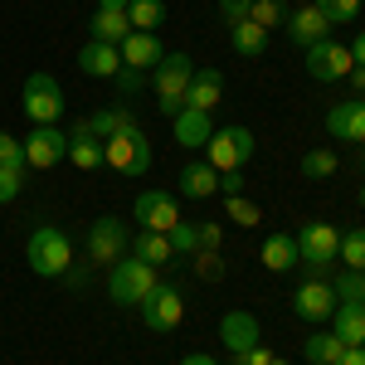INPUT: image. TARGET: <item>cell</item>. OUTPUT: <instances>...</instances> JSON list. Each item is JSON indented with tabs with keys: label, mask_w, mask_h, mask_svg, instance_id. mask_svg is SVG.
Returning a JSON list of instances; mask_svg holds the SVG:
<instances>
[{
	"label": "cell",
	"mask_w": 365,
	"mask_h": 365,
	"mask_svg": "<svg viewBox=\"0 0 365 365\" xmlns=\"http://www.w3.org/2000/svg\"><path fill=\"white\" fill-rule=\"evenodd\" d=\"M341 268H356V273H365V225L361 229H351V234H341Z\"/></svg>",
	"instance_id": "cell-31"
},
{
	"label": "cell",
	"mask_w": 365,
	"mask_h": 365,
	"mask_svg": "<svg viewBox=\"0 0 365 365\" xmlns=\"http://www.w3.org/2000/svg\"><path fill=\"white\" fill-rule=\"evenodd\" d=\"M327 132L336 141H351V146H365V98H351V103H336L327 113Z\"/></svg>",
	"instance_id": "cell-16"
},
{
	"label": "cell",
	"mask_w": 365,
	"mask_h": 365,
	"mask_svg": "<svg viewBox=\"0 0 365 365\" xmlns=\"http://www.w3.org/2000/svg\"><path fill=\"white\" fill-rule=\"evenodd\" d=\"M88 34H93L98 44H122V39L132 34V20H127V10H93Z\"/></svg>",
	"instance_id": "cell-25"
},
{
	"label": "cell",
	"mask_w": 365,
	"mask_h": 365,
	"mask_svg": "<svg viewBox=\"0 0 365 365\" xmlns=\"http://www.w3.org/2000/svg\"><path fill=\"white\" fill-rule=\"evenodd\" d=\"M312 5L331 20V29H336V25H351V20L361 15V0H312Z\"/></svg>",
	"instance_id": "cell-35"
},
{
	"label": "cell",
	"mask_w": 365,
	"mask_h": 365,
	"mask_svg": "<svg viewBox=\"0 0 365 365\" xmlns=\"http://www.w3.org/2000/svg\"><path fill=\"white\" fill-rule=\"evenodd\" d=\"M83 249H88V258H93V263L113 268L117 258H127V253H132V234H127V225H122V220L103 215V220H93V225H88Z\"/></svg>",
	"instance_id": "cell-9"
},
{
	"label": "cell",
	"mask_w": 365,
	"mask_h": 365,
	"mask_svg": "<svg viewBox=\"0 0 365 365\" xmlns=\"http://www.w3.org/2000/svg\"><path fill=\"white\" fill-rule=\"evenodd\" d=\"M132 253H137L141 263H170L175 258V249H170V239L166 234H156V229H141V234H132Z\"/></svg>",
	"instance_id": "cell-26"
},
{
	"label": "cell",
	"mask_w": 365,
	"mask_h": 365,
	"mask_svg": "<svg viewBox=\"0 0 365 365\" xmlns=\"http://www.w3.org/2000/svg\"><path fill=\"white\" fill-rule=\"evenodd\" d=\"M351 83H356V88L365 93V68H351Z\"/></svg>",
	"instance_id": "cell-51"
},
{
	"label": "cell",
	"mask_w": 365,
	"mask_h": 365,
	"mask_svg": "<svg viewBox=\"0 0 365 365\" xmlns=\"http://www.w3.org/2000/svg\"><path fill=\"white\" fill-rule=\"evenodd\" d=\"M0 166H25V141H15L10 132H0Z\"/></svg>",
	"instance_id": "cell-39"
},
{
	"label": "cell",
	"mask_w": 365,
	"mask_h": 365,
	"mask_svg": "<svg viewBox=\"0 0 365 365\" xmlns=\"http://www.w3.org/2000/svg\"><path fill=\"white\" fill-rule=\"evenodd\" d=\"M263 268L268 273H292L297 268V234H268L263 239Z\"/></svg>",
	"instance_id": "cell-24"
},
{
	"label": "cell",
	"mask_w": 365,
	"mask_h": 365,
	"mask_svg": "<svg viewBox=\"0 0 365 365\" xmlns=\"http://www.w3.org/2000/svg\"><path fill=\"white\" fill-rule=\"evenodd\" d=\"M25 258H29V268H34L39 278H63V273L73 268V239H68V229L39 225L25 244Z\"/></svg>",
	"instance_id": "cell-1"
},
{
	"label": "cell",
	"mask_w": 365,
	"mask_h": 365,
	"mask_svg": "<svg viewBox=\"0 0 365 365\" xmlns=\"http://www.w3.org/2000/svg\"><path fill=\"white\" fill-rule=\"evenodd\" d=\"M117 54H122V68H137V73H151L166 49H161V34H146V29H132L122 44H117Z\"/></svg>",
	"instance_id": "cell-15"
},
{
	"label": "cell",
	"mask_w": 365,
	"mask_h": 365,
	"mask_svg": "<svg viewBox=\"0 0 365 365\" xmlns=\"http://www.w3.org/2000/svg\"><path fill=\"white\" fill-rule=\"evenodd\" d=\"M331 336L341 346H365V302H336V312H331Z\"/></svg>",
	"instance_id": "cell-21"
},
{
	"label": "cell",
	"mask_w": 365,
	"mask_h": 365,
	"mask_svg": "<svg viewBox=\"0 0 365 365\" xmlns=\"http://www.w3.org/2000/svg\"><path fill=\"white\" fill-rule=\"evenodd\" d=\"M273 365H287V361H278V356H273Z\"/></svg>",
	"instance_id": "cell-52"
},
{
	"label": "cell",
	"mask_w": 365,
	"mask_h": 365,
	"mask_svg": "<svg viewBox=\"0 0 365 365\" xmlns=\"http://www.w3.org/2000/svg\"><path fill=\"white\" fill-rule=\"evenodd\" d=\"M302 175L307 180H327V175H336V151H327V146H317L302 156Z\"/></svg>",
	"instance_id": "cell-34"
},
{
	"label": "cell",
	"mask_w": 365,
	"mask_h": 365,
	"mask_svg": "<svg viewBox=\"0 0 365 365\" xmlns=\"http://www.w3.org/2000/svg\"><path fill=\"white\" fill-rule=\"evenodd\" d=\"M351 68H356L351 44L317 39V44L307 49V73H312V83H341V78H351Z\"/></svg>",
	"instance_id": "cell-10"
},
{
	"label": "cell",
	"mask_w": 365,
	"mask_h": 365,
	"mask_svg": "<svg viewBox=\"0 0 365 365\" xmlns=\"http://www.w3.org/2000/svg\"><path fill=\"white\" fill-rule=\"evenodd\" d=\"M68 161L78 170H98L103 166V137H93V127L83 122H73V132H68Z\"/></svg>",
	"instance_id": "cell-20"
},
{
	"label": "cell",
	"mask_w": 365,
	"mask_h": 365,
	"mask_svg": "<svg viewBox=\"0 0 365 365\" xmlns=\"http://www.w3.org/2000/svg\"><path fill=\"white\" fill-rule=\"evenodd\" d=\"M195 268H200V278H220V273H225V268H220V249H200L195 253Z\"/></svg>",
	"instance_id": "cell-41"
},
{
	"label": "cell",
	"mask_w": 365,
	"mask_h": 365,
	"mask_svg": "<svg viewBox=\"0 0 365 365\" xmlns=\"http://www.w3.org/2000/svg\"><path fill=\"white\" fill-rule=\"evenodd\" d=\"M78 68H83L88 78H117V73H122V54H117V44L88 39L83 49H78Z\"/></svg>",
	"instance_id": "cell-19"
},
{
	"label": "cell",
	"mask_w": 365,
	"mask_h": 365,
	"mask_svg": "<svg viewBox=\"0 0 365 365\" xmlns=\"http://www.w3.org/2000/svg\"><path fill=\"white\" fill-rule=\"evenodd\" d=\"M20 108H25L29 127H58V117H63V88H58L54 73H44V68H34L20 88Z\"/></svg>",
	"instance_id": "cell-3"
},
{
	"label": "cell",
	"mask_w": 365,
	"mask_h": 365,
	"mask_svg": "<svg viewBox=\"0 0 365 365\" xmlns=\"http://www.w3.org/2000/svg\"><path fill=\"white\" fill-rule=\"evenodd\" d=\"M88 127H93V137H103V141H108L113 132H127V127H137V117L127 113V108H117V103H113V108H103V113H93V117H88Z\"/></svg>",
	"instance_id": "cell-30"
},
{
	"label": "cell",
	"mask_w": 365,
	"mask_h": 365,
	"mask_svg": "<svg viewBox=\"0 0 365 365\" xmlns=\"http://www.w3.org/2000/svg\"><path fill=\"white\" fill-rule=\"evenodd\" d=\"M253 151H258V146H253L249 127H215L210 141H205V161L220 170V175H225V170H244L253 161Z\"/></svg>",
	"instance_id": "cell-7"
},
{
	"label": "cell",
	"mask_w": 365,
	"mask_h": 365,
	"mask_svg": "<svg viewBox=\"0 0 365 365\" xmlns=\"http://www.w3.org/2000/svg\"><path fill=\"white\" fill-rule=\"evenodd\" d=\"M361 205H365V185H361Z\"/></svg>",
	"instance_id": "cell-53"
},
{
	"label": "cell",
	"mask_w": 365,
	"mask_h": 365,
	"mask_svg": "<svg viewBox=\"0 0 365 365\" xmlns=\"http://www.w3.org/2000/svg\"><path fill=\"white\" fill-rule=\"evenodd\" d=\"M127 20H132V29L161 34V25H166V0H132L127 5Z\"/></svg>",
	"instance_id": "cell-28"
},
{
	"label": "cell",
	"mask_w": 365,
	"mask_h": 365,
	"mask_svg": "<svg viewBox=\"0 0 365 365\" xmlns=\"http://www.w3.org/2000/svg\"><path fill=\"white\" fill-rule=\"evenodd\" d=\"M20 190H25V166H0V205L20 200Z\"/></svg>",
	"instance_id": "cell-38"
},
{
	"label": "cell",
	"mask_w": 365,
	"mask_h": 365,
	"mask_svg": "<svg viewBox=\"0 0 365 365\" xmlns=\"http://www.w3.org/2000/svg\"><path fill=\"white\" fill-rule=\"evenodd\" d=\"M336 249H341L336 225L312 220V225L297 229V268H307V278H322V273L336 263Z\"/></svg>",
	"instance_id": "cell-6"
},
{
	"label": "cell",
	"mask_w": 365,
	"mask_h": 365,
	"mask_svg": "<svg viewBox=\"0 0 365 365\" xmlns=\"http://www.w3.org/2000/svg\"><path fill=\"white\" fill-rule=\"evenodd\" d=\"M225 215H229V220H234L239 229L263 225V210H258L253 200H244V195H225Z\"/></svg>",
	"instance_id": "cell-33"
},
{
	"label": "cell",
	"mask_w": 365,
	"mask_h": 365,
	"mask_svg": "<svg viewBox=\"0 0 365 365\" xmlns=\"http://www.w3.org/2000/svg\"><path fill=\"white\" fill-rule=\"evenodd\" d=\"M117 83H122V93H141L146 73H137V68H122V73H117Z\"/></svg>",
	"instance_id": "cell-45"
},
{
	"label": "cell",
	"mask_w": 365,
	"mask_h": 365,
	"mask_svg": "<svg viewBox=\"0 0 365 365\" xmlns=\"http://www.w3.org/2000/svg\"><path fill=\"white\" fill-rule=\"evenodd\" d=\"M132 0H98V10H127Z\"/></svg>",
	"instance_id": "cell-50"
},
{
	"label": "cell",
	"mask_w": 365,
	"mask_h": 365,
	"mask_svg": "<svg viewBox=\"0 0 365 365\" xmlns=\"http://www.w3.org/2000/svg\"><path fill=\"white\" fill-rule=\"evenodd\" d=\"M58 161H68V132L58 127H34L25 137V166L29 170H49Z\"/></svg>",
	"instance_id": "cell-13"
},
{
	"label": "cell",
	"mask_w": 365,
	"mask_h": 365,
	"mask_svg": "<svg viewBox=\"0 0 365 365\" xmlns=\"http://www.w3.org/2000/svg\"><path fill=\"white\" fill-rule=\"evenodd\" d=\"M151 137L141 132V127H127V132H113V137L103 141V166H113L117 175H132L141 180L146 170H151Z\"/></svg>",
	"instance_id": "cell-2"
},
{
	"label": "cell",
	"mask_w": 365,
	"mask_h": 365,
	"mask_svg": "<svg viewBox=\"0 0 365 365\" xmlns=\"http://www.w3.org/2000/svg\"><path fill=\"white\" fill-rule=\"evenodd\" d=\"M234 365H273V351H268V346L258 341V346H253V351H244V356H239Z\"/></svg>",
	"instance_id": "cell-43"
},
{
	"label": "cell",
	"mask_w": 365,
	"mask_h": 365,
	"mask_svg": "<svg viewBox=\"0 0 365 365\" xmlns=\"http://www.w3.org/2000/svg\"><path fill=\"white\" fill-rule=\"evenodd\" d=\"M220 195H244V170H225L220 175Z\"/></svg>",
	"instance_id": "cell-44"
},
{
	"label": "cell",
	"mask_w": 365,
	"mask_h": 365,
	"mask_svg": "<svg viewBox=\"0 0 365 365\" xmlns=\"http://www.w3.org/2000/svg\"><path fill=\"white\" fill-rule=\"evenodd\" d=\"M180 365H220V361H215V356H205V351H195V356H185Z\"/></svg>",
	"instance_id": "cell-49"
},
{
	"label": "cell",
	"mask_w": 365,
	"mask_h": 365,
	"mask_svg": "<svg viewBox=\"0 0 365 365\" xmlns=\"http://www.w3.org/2000/svg\"><path fill=\"white\" fill-rule=\"evenodd\" d=\"M229 44H234V54L258 58L263 49H268V29H263V25H253V20H244V25H234V29H229Z\"/></svg>",
	"instance_id": "cell-27"
},
{
	"label": "cell",
	"mask_w": 365,
	"mask_h": 365,
	"mask_svg": "<svg viewBox=\"0 0 365 365\" xmlns=\"http://www.w3.org/2000/svg\"><path fill=\"white\" fill-rule=\"evenodd\" d=\"M63 282H68V287H83V282H88V268H68V273H63Z\"/></svg>",
	"instance_id": "cell-48"
},
{
	"label": "cell",
	"mask_w": 365,
	"mask_h": 365,
	"mask_svg": "<svg viewBox=\"0 0 365 365\" xmlns=\"http://www.w3.org/2000/svg\"><path fill=\"white\" fill-rule=\"evenodd\" d=\"M132 215H137L141 229H156V234H170V229L180 225V200L166 195V190H141L132 200Z\"/></svg>",
	"instance_id": "cell-11"
},
{
	"label": "cell",
	"mask_w": 365,
	"mask_h": 365,
	"mask_svg": "<svg viewBox=\"0 0 365 365\" xmlns=\"http://www.w3.org/2000/svg\"><path fill=\"white\" fill-rule=\"evenodd\" d=\"M249 10H253V0H220V20H225L229 29L244 25V20H249Z\"/></svg>",
	"instance_id": "cell-40"
},
{
	"label": "cell",
	"mask_w": 365,
	"mask_h": 365,
	"mask_svg": "<svg viewBox=\"0 0 365 365\" xmlns=\"http://www.w3.org/2000/svg\"><path fill=\"white\" fill-rule=\"evenodd\" d=\"M258 341H263V331H258V317H253V312L234 307V312H225V317H220V346H225L234 361H239L244 351H253Z\"/></svg>",
	"instance_id": "cell-14"
},
{
	"label": "cell",
	"mask_w": 365,
	"mask_h": 365,
	"mask_svg": "<svg viewBox=\"0 0 365 365\" xmlns=\"http://www.w3.org/2000/svg\"><path fill=\"white\" fill-rule=\"evenodd\" d=\"M190 78H195V63H190V54H166L156 68H151V88H156V113L175 117L180 108H185V88H190Z\"/></svg>",
	"instance_id": "cell-4"
},
{
	"label": "cell",
	"mask_w": 365,
	"mask_h": 365,
	"mask_svg": "<svg viewBox=\"0 0 365 365\" xmlns=\"http://www.w3.org/2000/svg\"><path fill=\"white\" fill-rule=\"evenodd\" d=\"M137 312H141V322H146V331H161L166 336V331H175L185 322V297H180L175 282H156Z\"/></svg>",
	"instance_id": "cell-8"
},
{
	"label": "cell",
	"mask_w": 365,
	"mask_h": 365,
	"mask_svg": "<svg viewBox=\"0 0 365 365\" xmlns=\"http://www.w3.org/2000/svg\"><path fill=\"white\" fill-rule=\"evenodd\" d=\"M292 312H297V322H307V327L331 322V312H336V292H331V282H327V278H307L297 292H292Z\"/></svg>",
	"instance_id": "cell-12"
},
{
	"label": "cell",
	"mask_w": 365,
	"mask_h": 365,
	"mask_svg": "<svg viewBox=\"0 0 365 365\" xmlns=\"http://www.w3.org/2000/svg\"><path fill=\"white\" fill-rule=\"evenodd\" d=\"M341 351H346V346H341L331 331H317V327H312V336L302 341V356H307L312 365H336Z\"/></svg>",
	"instance_id": "cell-29"
},
{
	"label": "cell",
	"mask_w": 365,
	"mask_h": 365,
	"mask_svg": "<svg viewBox=\"0 0 365 365\" xmlns=\"http://www.w3.org/2000/svg\"><path fill=\"white\" fill-rule=\"evenodd\" d=\"M170 132H175V146H205L210 132H215V122L200 108H180V113L170 117Z\"/></svg>",
	"instance_id": "cell-22"
},
{
	"label": "cell",
	"mask_w": 365,
	"mask_h": 365,
	"mask_svg": "<svg viewBox=\"0 0 365 365\" xmlns=\"http://www.w3.org/2000/svg\"><path fill=\"white\" fill-rule=\"evenodd\" d=\"M351 58H356V68H365V29L351 39Z\"/></svg>",
	"instance_id": "cell-47"
},
{
	"label": "cell",
	"mask_w": 365,
	"mask_h": 365,
	"mask_svg": "<svg viewBox=\"0 0 365 365\" xmlns=\"http://www.w3.org/2000/svg\"><path fill=\"white\" fill-rule=\"evenodd\" d=\"M331 292H336V302H365V273L341 268L336 278H331Z\"/></svg>",
	"instance_id": "cell-32"
},
{
	"label": "cell",
	"mask_w": 365,
	"mask_h": 365,
	"mask_svg": "<svg viewBox=\"0 0 365 365\" xmlns=\"http://www.w3.org/2000/svg\"><path fill=\"white\" fill-rule=\"evenodd\" d=\"M166 239H170V249H175V258H195V249H200V239H195V225H185V220H180V225L170 229Z\"/></svg>",
	"instance_id": "cell-37"
},
{
	"label": "cell",
	"mask_w": 365,
	"mask_h": 365,
	"mask_svg": "<svg viewBox=\"0 0 365 365\" xmlns=\"http://www.w3.org/2000/svg\"><path fill=\"white\" fill-rule=\"evenodd\" d=\"M156 268L151 263H141L137 253H127V258H117L113 268H108V292H113L117 307H141L146 302V292L156 287Z\"/></svg>",
	"instance_id": "cell-5"
},
{
	"label": "cell",
	"mask_w": 365,
	"mask_h": 365,
	"mask_svg": "<svg viewBox=\"0 0 365 365\" xmlns=\"http://www.w3.org/2000/svg\"><path fill=\"white\" fill-rule=\"evenodd\" d=\"M249 20H253V25H263L268 34H273V29L282 25V0H253Z\"/></svg>",
	"instance_id": "cell-36"
},
{
	"label": "cell",
	"mask_w": 365,
	"mask_h": 365,
	"mask_svg": "<svg viewBox=\"0 0 365 365\" xmlns=\"http://www.w3.org/2000/svg\"><path fill=\"white\" fill-rule=\"evenodd\" d=\"M195 239H200V249H220V239H225V229L215 225V220H205V225H195ZM195 249V253H200Z\"/></svg>",
	"instance_id": "cell-42"
},
{
	"label": "cell",
	"mask_w": 365,
	"mask_h": 365,
	"mask_svg": "<svg viewBox=\"0 0 365 365\" xmlns=\"http://www.w3.org/2000/svg\"><path fill=\"white\" fill-rule=\"evenodd\" d=\"M336 365H365V346H346L336 356Z\"/></svg>",
	"instance_id": "cell-46"
},
{
	"label": "cell",
	"mask_w": 365,
	"mask_h": 365,
	"mask_svg": "<svg viewBox=\"0 0 365 365\" xmlns=\"http://www.w3.org/2000/svg\"><path fill=\"white\" fill-rule=\"evenodd\" d=\"M215 190H220V170L210 166L205 156L180 170V195H185V200H210Z\"/></svg>",
	"instance_id": "cell-23"
},
{
	"label": "cell",
	"mask_w": 365,
	"mask_h": 365,
	"mask_svg": "<svg viewBox=\"0 0 365 365\" xmlns=\"http://www.w3.org/2000/svg\"><path fill=\"white\" fill-rule=\"evenodd\" d=\"M287 39H292L297 49H312L317 39H331V20H327L317 5H302V10L287 15Z\"/></svg>",
	"instance_id": "cell-17"
},
{
	"label": "cell",
	"mask_w": 365,
	"mask_h": 365,
	"mask_svg": "<svg viewBox=\"0 0 365 365\" xmlns=\"http://www.w3.org/2000/svg\"><path fill=\"white\" fill-rule=\"evenodd\" d=\"M225 98V73L220 68H195V78L185 88V108H200V113H215Z\"/></svg>",
	"instance_id": "cell-18"
}]
</instances>
